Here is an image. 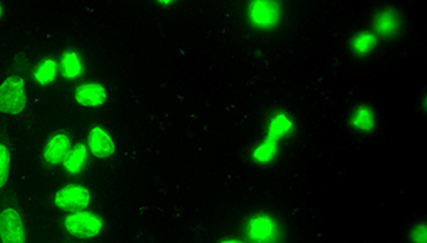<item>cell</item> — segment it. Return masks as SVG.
Masks as SVG:
<instances>
[{"mask_svg": "<svg viewBox=\"0 0 427 243\" xmlns=\"http://www.w3.org/2000/svg\"><path fill=\"white\" fill-rule=\"evenodd\" d=\"M0 238L3 243H25V226L17 210L6 208L0 212Z\"/></svg>", "mask_w": 427, "mask_h": 243, "instance_id": "cell-5", "label": "cell"}, {"mask_svg": "<svg viewBox=\"0 0 427 243\" xmlns=\"http://www.w3.org/2000/svg\"><path fill=\"white\" fill-rule=\"evenodd\" d=\"M170 3H171V1H159V4H162L163 7H166V6H167V4H170Z\"/></svg>", "mask_w": 427, "mask_h": 243, "instance_id": "cell-21", "label": "cell"}, {"mask_svg": "<svg viewBox=\"0 0 427 243\" xmlns=\"http://www.w3.org/2000/svg\"><path fill=\"white\" fill-rule=\"evenodd\" d=\"M378 38L372 31H361L352 38V48L355 54L365 56L376 48Z\"/></svg>", "mask_w": 427, "mask_h": 243, "instance_id": "cell-15", "label": "cell"}, {"mask_svg": "<svg viewBox=\"0 0 427 243\" xmlns=\"http://www.w3.org/2000/svg\"><path fill=\"white\" fill-rule=\"evenodd\" d=\"M249 19L258 30H273L281 19V6L273 0H254L249 6Z\"/></svg>", "mask_w": 427, "mask_h": 243, "instance_id": "cell-3", "label": "cell"}, {"mask_svg": "<svg viewBox=\"0 0 427 243\" xmlns=\"http://www.w3.org/2000/svg\"><path fill=\"white\" fill-rule=\"evenodd\" d=\"M26 107L25 81L21 76H10L0 85V112L20 115Z\"/></svg>", "mask_w": 427, "mask_h": 243, "instance_id": "cell-1", "label": "cell"}, {"mask_svg": "<svg viewBox=\"0 0 427 243\" xmlns=\"http://www.w3.org/2000/svg\"><path fill=\"white\" fill-rule=\"evenodd\" d=\"M88 146L90 153L98 160L109 158L116 151V145L111 135L102 127L91 128L88 135Z\"/></svg>", "mask_w": 427, "mask_h": 243, "instance_id": "cell-7", "label": "cell"}, {"mask_svg": "<svg viewBox=\"0 0 427 243\" xmlns=\"http://www.w3.org/2000/svg\"><path fill=\"white\" fill-rule=\"evenodd\" d=\"M220 243H244L242 242V241H239V240H229V241H223V242Z\"/></svg>", "mask_w": 427, "mask_h": 243, "instance_id": "cell-20", "label": "cell"}, {"mask_svg": "<svg viewBox=\"0 0 427 243\" xmlns=\"http://www.w3.org/2000/svg\"><path fill=\"white\" fill-rule=\"evenodd\" d=\"M352 126L362 133H369L376 126V118L373 111L368 106H359L352 115Z\"/></svg>", "mask_w": 427, "mask_h": 243, "instance_id": "cell-14", "label": "cell"}, {"mask_svg": "<svg viewBox=\"0 0 427 243\" xmlns=\"http://www.w3.org/2000/svg\"><path fill=\"white\" fill-rule=\"evenodd\" d=\"M86 160H87V147L84 144H77L67 154L64 160V168L70 174L75 176L84 168Z\"/></svg>", "mask_w": 427, "mask_h": 243, "instance_id": "cell-13", "label": "cell"}, {"mask_svg": "<svg viewBox=\"0 0 427 243\" xmlns=\"http://www.w3.org/2000/svg\"><path fill=\"white\" fill-rule=\"evenodd\" d=\"M10 171V150L7 146L0 144V188H3L8 180Z\"/></svg>", "mask_w": 427, "mask_h": 243, "instance_id": "cell-18", "label": "cell"}, {"mask_svg": "<svg viewBox=\"0 0 427 243\" xmlns=\"http://www.w3.org/2000/svg\"><path fill=\"white\" fill-rule=\"evenodd\" d=\"M411 241L414 243H427V226L425 223L412 227Z\"/></svg>", "mask_w": 427, "mask_h": 243, "instance_id": "cell-19", "label": "cell"}, {"mask_svg": "<svg viewBox=\"0 0 427 243\" xmlns=\"http://www.w3.org/2000/svg\"><path fill=\"white\" fill-rule=\"evenodd\" d=\"M57 69H59V65L54 60H44L34 72L36 81L42 87L49 85L54 81L57 76Z\"/></svg>", "mask_w": 427, "mask_h": 243, "instance_id": "cell-17", "label": "cell"}, {"mask_svg": "<svg viewBox=\"0 0 427 243\" xmlns=\"http://www.w3.org/2000/svg\"><path fill=\"white\" fill-rule=\"evenodd\" d=\"M75 100L83 107H100L107 99V91L100 83H87L79 85L74 92Z\"/></svg>", "mask_w": 427, "mask_h": 243, "instance_id": "cell-8", "label": "cell"}, {"mask_svg": "<svg viewBox=\"0 0 427 243\" xmlns=\"http://www.w3.org/2000/svg\"><path fill=\"white\" fill-rule=\"evenodd\" d=\"M246 231L247 237L254 243H276L278 240L276 220L265 214L252 217L247 223Z\"/></svg>", "mask_w": 427, "mask_h": 243, "instance_id": "cell-6", "label": "cell"}, {"mask_svg": "<svg viewBox=\"0 0 427 243\" xmlns=\"http://www.w3.org/2000/svg\"><path fill=\"white\" fill-rule=\"evenodd\" d=\"M293 127H295V123L285 112H278L269 122L266 138L272 140L274 142H278L282 138H285L286 135H289L292 133Z\"/></svg>", "mask_w": 427, "mask_h": 243, "instance_id": "cell-10", "label": "cell"}, {"mask_svg": "<svg viewBox=\"0 0 427 243\" xmlns=\"http://www.w3.org/2000/svg\"><path fill=\"white\" fill-rule=\"evenodd\" d=\"M61 76L67 80H75L83 74V62L75 51H65L60 61Z\"/></svg>", "mask_w": 427, "mask_h": 243, "instance_id": "cell-12", "label": "cell"}, {"mask_svg": "<svg viewBox=\"0 0 427 243\" xmlns=\"http://www.w3.org/2000/svg\"><path fill=\"white\" fill-rule=\"evenodd\" d=\"M90 191L77 184H68L54 194V204L63 211H81L90 206Z\"/></svg>", "mask_w": 427, "mask_h": 243, "instance_id": "cell-4", "label": "cell"}, {"mask_svg": "<svg viewBox=\"0 0 427 243\" xmlns=\"http://www.w3.org/2000/svg\"><path fill=\"white\" fill-rule=\"evenodd\" d=\"M277 151H278V142L265 138V141L261 145L256 146L252 150V158L256 164L261 165L270 164L276 158Z\"/></svg>", "mask_w": 427, "mask_h": 243, "instance_id": "cell-16", "label": "cell"}, {"mask_svg": "<svg viewBox=\"0 0 427 243\" xmlns=\"http://www.w3.org/2000/svg\"><path fill=\"white\" fill-rule=\"evenodd\" d=\"M0 14H1V6H0Z\"/></svg>", "mask_w": 427, "mask_h": 243, "instance_id": "cell-22", "label": "cell"}, {"mask_svg": "<svg viewBox=\"0 0 427 243\" xmlns=\"http://www.w3.org/2000/svg\"><path fill=\"white\" fill-rule=\"evenodd\" d=\"M71 150V141L65 134L53 135L44 149V160L51 165L64 162L67 154Z\"/></svg>", "mask_w": 427, "mask_h": 243, "instance_id": "cell-9", "label": "cell"}, {"mask_svg": "<svg viewBox=\"0 0 427 243\" xmlns=\"http://www.w3.org/2000/svg\"><path fill=\"white\" fill-rule=\"evenodd\" d=\"M375 30L382 37H391L399 30V17L394 10H382L375 18Z\"/></svg>", "mask_w": 427, "mask_h": 243, "instance_id": "cell-11", "label": "cell"}, {"mask_svg": "<svg viewBox=\"0 0 427 243\" xmlns=\"http://www.w3.org/2000/svg\"><path fill=\"white\" fill-rule=\"evenodd\" d=\"M64 227L75 238L90 240L101 234L103 221L90 211H77L64 219Z\"/></svg>", "mask_w": 427, "mask_h": 243, "instance_id": "cell-2", "label": "cell"}]
</instances>
